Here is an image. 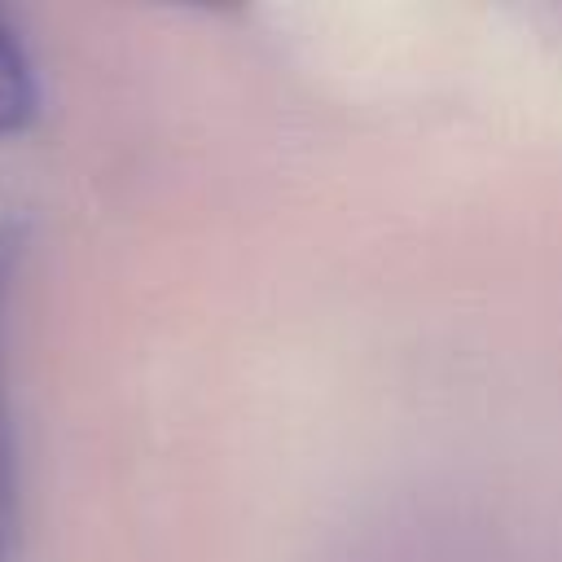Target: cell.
Instances as JSON below:
<instances>
[{"mask_svg":"<svg viewBox=\"0 0 562 562\" xmlns=\"http://www.w3.org/2000/svg\"><path fill=\"white\" fill-rule=\"evenodd\" d=\"M9 272H13V237L0 228V334H4ZM13 527H18V448H13L9 395H4V356H0V562H9V553H13Z\"/></svg>","mask_w":562,"mask_h":562,"instance_id":"7a4b0ae2","label":"cell"},{"mask_svg":"<svg viewBox=\"0 0 562 562\" xmlns=\"http://www.w3.org/2000/svg\"><path fill=\"white\" fill-rule=\"evenodd\" d=\"M40 114V79L26 44L0 18V140L22 136Z\"/></svg>","mask_w":562,"mask_h":562,"instance_id":"6da1fadb","label":"cell"}]
</instances>
